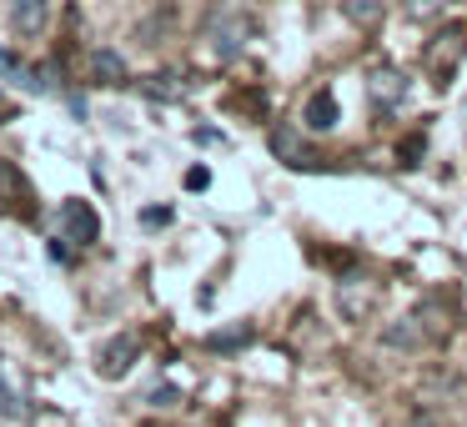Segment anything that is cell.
<instances>
[{
    "instance_id": "cell-15",
    "label": "cell",
    "mask_w": 467,
    "mask_h": 427,
    "mask_svg": "<svg viewBox=\"0 0 467 427\" xmlns=\"http://www.w3.org/2000/svg\"><path fill=\"white\" fill-rule=\"evenodd\" d=\"M407 427H437V422H432V417H412Z\"/></svg>"
},
{
    "instance_id": "cell-9",
    "label": "cell",
    "mask_w": 467,
    "mask_h": 427,
    "mask_svg": "<svg viewBox=\"0 0 467 427\" xmlns=\"http://www.w3.org/2000/svg\"><path fill=\"white\" fill-rule=\"evenodd\" d=\"M342 16L352 26H377V16H382V0H342Z\"/></svg>"
},
{
    "instance_id": "cell-8",
    "label": "cell",
    "mask_w": 467,
    "mask_h": 427,
    "mask_svg": "<svg viewBox=\"0 0 467 427\" xmlns=\"http://www.w3.org/2000/svg\"><path fill=\"white\" fill-rule=\"evenodd\" d=\"M272 151L282 156L286 166H306V151L296 146V131H292V126H276V131H272Z\"/></svg>"
},
{
    "instance_id": "cell-10",
    "label": "cell",
    "mask_w": 467,
    "mask_h": 427,
    "mask_svg": "<svg viewBox=\"0 0 467 427\" xmlns=\"http://www.w3.org/2000/svg\"><path fill=\"white\" fill-rule=\"evenodd\" d=\"M442 11L447 0H402V16H412V21H437Z\"/></svg>"
},
{
    "instance_id": "cell-4",
    "label": "cell",
    "mask_w": 467,
    "mask_h": 427,
    "mask_svg": "<svg viewBox=\"0 0 467 427\" xmlns=\"http://www.w3.org/2000/svg\"><path fill=\"white\" fill-rule=\"evenodd\" d=\"M367 96H372V106H382V111H392V106L407 101V81L397 66H372L367 71Z\"/></svg>"
},
{
    "instance_id": "cell-7",
    "label": "cell",
    "mask_w": 467,
    "mask_h": 427,
    "mask_svg": "<svg viewBox=\"0 0 467 427\" xmlns=\"http://www.w3.org/2000/svg\"><path fill=\"white\" fill-rule=\"evenodd\" d=\"M302 121H306V131H332V126L342 121V111H337V96H332V91H317L312 101H306Z\"/></svg>"
},
{
    "instance_id": "cell-6",
    "label": "cell",
    "mask_w": 467,
    "mask_h": 427,
    "mask_svg": "<svg viewBox=\"0 0 467 427\" xmlns=\"http://www.w3.org/2000/svg\"><path fill=\"white\" fill-rule=\"evenodd\" d=\"M5 16L21 36H41L46 16H51V0H5Z\"/></svg>"
},
{
    "instance_id": "cell-2",
    "label": "cell",
    "mask_w": 467,
    "mask_h": 427,
    "mask_svg": "<svg viewBox=\"0 0 467 427\" xmlns=\"http://www.w3.org/2000/svg\"><path fill=\"white\" fill-rule=\"evenodd\" d=\"M462 56H467V36H462V26H447L442 36H432V41H427L422 66H427L432 76H442V81H447V76H452V66L462 61Z\"/></svg>"
},
{
    "instance_id": "cell-1",
    "label": "cell",
    "mask_w": 467,
    "mask_h": 427,
    "mask_svg": "<svg viewBox=\"0 0 467 427\" xmlns=\"http://www.w3.org/2000/svg\"><path fill=\"white\" fill-rule=\"evenodd\" d=\"M56 222H61V232H66V236H56V242L91 246L96 236H101V216H96L91 202H66L61 212H56Z\"/></svg>"
},
{
    "instance_id": "cell-11",
    "label": "cell",
    "mask_w": 467,
    "mask_h": 427,
    "mask_svg": "<svg viewBox=\"0 0 467 427\" xmlns=\"http://www.w3.org/2000/svg\"><path fill=\"white\" fill-rule=\"evenodd\" d=\"M176 76H151L146 81V96H161V101H176V96H186V86H171Z\"/></svg>"
},
{
    "instance_id": "cell-3",
    "label": "cell",
    "mask_w": 467,
    "mask_h": 427,
    "mask_svg": "<svg viewBox=\"0 0 467 427\" xmlns=\"http://www.w3.org/2000/svg\"><path fill=\"white\" fill-rule=\"evenodd\" d=\"M136 357H141V337L121 332V337H111V342L96 352V372H101V377H126L136 367Z\"/></svg>"
},
{
    "instance_id": "cell-13",
    "label": "cell",
    "mask_w": 467,
    "mask_h": 427,
    "mask_svg": "<svg viewBox=\"0 0 467 427\" xmlns=\"http://www.w3.org/2000/svg\"><path fill=\"white\" fill-rule=\"evenodd\" d=\"M141 222H146V226H166V222H171V212H166V206H161V212H146Z\"/></svg>"
},
{
    "instance_id": "cell-12",
    "label": "cell",
    "mask_w": 467,
    "mask_h": 427,
    "mask_svg": "<svg viewBox=\"0 0 467 427\" xmlns=\"http://www.w3.org/2000/svg\"><path fill=\"white\" fill-rule=\"evenodd\" d=\"M206 182H212V176H206V166H196V172H186V186H192V192H202Z\"/></svg>"
},
{
    "instance_id": "cell-14",
    "label": "cell",
    "mask_w": 467,
    "mask_h": 427,
    "mask_svg": "<svg viewBox=\"0 0 467 427\" xmlns=\"http://www.w3.org/2000/svg\"><path fill=\"white\" fill-rule=\"evenodd\" d=\"M171 397H176L171 387H156V392H151V402H156V407H171Z\"/></svg>"
},
{
    "instance_id": "cell-5",
    "label": "cell",
    "mask_w": 467,
    "mask_h": 427,
    "mask_svg": "<svg viewBox=\"0 0 467 427\" xmlns=\"http://www.w3.org/2000/svg\"><path fill=\"white\" fill-rule=\"evenodd\" d=\"M86 71H91L96 86H126V81H131V71H126V56L116 51V46H96V51L86 56Z\"/></svg>"
}]
</instances>
